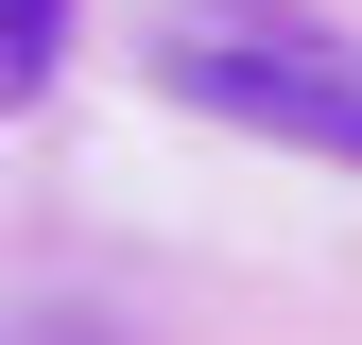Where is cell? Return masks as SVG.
Segmentation results:
<instances>
[{
    "label": "cell",
    "instance_id": "obj_2",
    "mask_svg": "<svg viewBox=\"0 0 362 345\" xmlns=\"http://www.w3.org/2000/svg\"><path fill=\"white\" fill-rule=\"evenodd\" d=\"M52 35H69V0H18V35H0V69H18V86H52Z\"/></svg>",
    "mask_w": 362,
    "mask_h": 345
},
{
    "label": "cell",
    "instance_id": "obj_1",
    "mask_svg": "<svg viewBox=\"0 0 362 345\" xmlns=\"http://www.w3.org/2000/svg\"><path fill=\"white\" fill-rule=\"evenodd\" d=\"M156 86L207 121H242V139H293V156H345L362 172V52L310 18H173L156 35Z\"/></svg>",
    "mask_w": 362,
    "mask_h": 345
}]
</instances>
